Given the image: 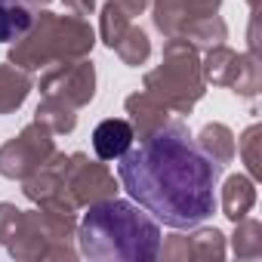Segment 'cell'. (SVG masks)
<instances>
[{"label":"cell","mask_w":262,"mask_h":262,"mask_svg":"<svg viewBox=\"0 0 262 262\" xmlns=\"http://www.w3.org/2000/svg\"><path fill=\"white\" fill-rule=\"evenodd\" d=\"M247 4H250V7H253V10H256V0H247Z\"/></svg>","instance_id":"cell-29"},{"label":"cell","mask_w":262,"mask_h":262,"mask_svg":"<svg viewBox=\"0 0 262 262\" xmlns=\"http://www.w3.org/2000/svg\"><path fill=\"white\" fill-rule=\"evenodd\" d=\"M28 4H31L34 10H40V7H47V4H50V0H28Z\"/></svg>","instance_id":"cell-28"},{"label":"cell","mask_w":262,"mask_h":262,"mask_svg":"<svg viewBox=\"0 0 262 262\" xmlns=\"http://www.w3.org/2000/svg\"><path fill=\"white\" fill-rule=\"evenodd\" d=\"M133 25V19H129L123 10H120V4L117 0H108V4L102 7V19H99V37H102V43L108 47V50H114L117 47V40L126 34V28Z\"/></svg>","instance_id":"cell-22"},{"label":"cell","mask_w":262,"mask_h":262,"mask_svg":"<svg viewBox=\"0 0 262 262\" xmlns=\"http://www.w3.org/2000/svg\"><path fill=\"white\" fill-rule=\"evenodd\" d=\"M237 231L231 237V250L237 259H259L262 256V225L259 219H237Z\"/></svg>","instance_id":"cell-20"},{"label":"cell","mask_w":262,"mask_h":262,"mask_svg":"<svg viewBox=\"0 0 262 262\" xmlns=\"http://www.w3.org/2000/svg\"><path fill=\"white\" fill-rule=\"evenodd\" d=\"M204 86L207 83L201 77L198 50L188 40H182V37L167 40L161 65L145 74V90L158 102H164L170 111H176V114H191V108L207 93Z\"/></svg>","instance_id":"cell-4"},{"label":"cell","mask_w":262,"mask_h":262,"mask_svg":"<svg viewBox=\"0 0 262 262\" xmlns=\"http://www.w3.org/2000/svg\"><path fill=\"white\" fill-rule=\"evenodd\" d=\"M219 170L182 120L161 123L117 158L123 191L170 228H194L213 216Z\"/></svg>","instance_id":"cell-1"},{"label":"cell","mask_w":262,"mask_h":262,"mask_svg":"<svg viewBox=\"0 0 262 262\" xmlns=\"http://www.w3.org/2000/svg\"><path fill=\"white\" fill-rule=\"evenodd\" d=\"M133 126L126 117H105L96 129H93V151L99 161H117L129 145H133Z\"/></svg>","instance_id":"cell-13"},{"label":"cell","mask_w":262,"mask_h":262,"mask_svg":"<svg viewBox=\"0 0 262 262\" xmlns=\"http://www.w3.org/2000/svg\"><path fill=\"white\" fill-rule=\"evenodd\" d=\"M31 93V74L16 68L13 62L0 65V114L16 111Z\"/></svg>","instance_id":"cell-17"},{"label":"cell","mask_w":262,"mask_h":262,"mask_svg":"<svg viewBox=\"0 0 262 262\" xmlns=\"http://www.w3.org/2000/svg\"><path fill=\"white\" fill-rule=\"evenodd\" d=\"M74 241L77 253L96 262H151L164 237L148 213L114 194L86 207Z\"/></svg>","instance_id":"cell-2"},{"label":"cell","mask_w":262,"mask_h":262,"mask_svg":"<svg viewBox=\"0 0 262 262\" xmlns=\"http://www.w3.org/2000/svg\"><path fill=\"white\" fill-rule=\"evenodd\" d=\"M65 185L77 207H90V204H99V201L117 194V182H114L111 170L105 167V161H90L83 151L68 155Z\"/></svg>","instance_id":"cell-9"},{"label":"cell","mask_w":262,"mask_h":262,"mask_svg":"<svg viewBox=\"0 0 262 262\" xmlns=\"http://www.w3.org/2000/svg\"><path fill=\"white\" fill-rule=\"evenodd\" d=\"M65 164H68V155L56 151L40 170H34L28 179H22V191H25L28 201H34L43 210L74 216L80 207L74 204V198H71V191L65 185Z\"/></svg>","instance_id":"cell-8"},{"label":"cell","mask_w":262,"mask_h":262,"mask_svg":"<svg viewBox=\"0 0 262 262\" xmlns=\"http://www.w3.org/2000/svg\"><path fill=\"white\" fill-rule=\"evenodd\" d=\"M40 96L56 99V102H62L74 111L90 105L93 96H96V65L90 59L50 65L47 74L40 77Z\"/></svg>","instance_id":"cell-7"},{"label":"cell","mask_w":262,"mask_h":262,"mask_svg":"<svg viewBox=\"0 0 262 262\" xmlns=\"http://www.w3.org/2000/svg\"><path fill=\"white\" fill-rule=\"evenodd\" d=\"M225 37H228V28H225V22H222L219 16H207V19L194 22L182 40H188L194 50H210V47H219V43H225Z\"/></svg>","instance_id":"cell-23"},{"label":"cell","mask_w":262,"mask_h":262,"mask_svg":"<svg viewBox=\"0 0 262 262\" xmlns=\"http://www.w3.org/2000/svg\"><path fill=\"white\" fill-rule=\"evenodd\" d=\"M194 142H198V148H201V151H204V155L216 164V167L231 164V161H234V155H237L234 133H231V129H228L225 123H207Z\"/></svg>","instance_id":"cell-14"},{"label":"cell","mask_w":262,"mask_h":262,"mask_svg":"<svg viewBox=\"0 0 262 262\" xmlns=\"http://www.w3.org/2000/svg\"><path fill=\"white\" fill-rule=\"evenodd\" d=\"M256 207V185L250 176H228L222 185V213L237 222Z\"/></svg>","instance_id":"cell-16"},{"label":"cell","mask_w":262,"mask_h":262,"mask_svg":"<svg viewBox=\"0 0 262 262\" xmlns=\"http://www.w3.org/2000/svg\"><path fill=\"white\" fill-rule=\"evenodd\" d=\"M19 207L16 204H0V247H4L7 241H10V234H13V228H16V222H19Z\"/></svg>","instance_id":"cell-26"},{"label":"cell","mask_w":262,"mask_h":262,"mask_svg":"<svg viewBox=\"0 0 262 262\" xmlns=\"http://www.w3.org/2000/svg\"><path fill=\"white\" fill-rule=\"evenodd\" d=\"M237 148H241V155H244V164H247L250 176L259 179V176H262V164H259V126H256V123L247 126V133L241 136Z\"/></svg>","instance_id":"cell-25"},{"label":"cell","mask_w":262,"mask_h":262,"mask_svg":"<svg viewBox=\"0 0 262 262\" xmlns=\"http://www.w3.org/2000/svg\"><path fill=\"white\" fill-rule=\"evenodd\" d=\"M158 256L164 259H225V234L219 228H198L191 234H173L167 237V244L161 241V250Z\"/></svg>","instance_id":"cell-11"},{"label":"cell","mask_w":262,"mask_h":262,"mask_svg":"<svg viewBox=\"0 0 262 262\" xmlns=\"http://www.w3.org/2000/svg\"><path fill=\"white\" fill-rule=\"evenodd\" d=\"M222 7V0H155V28L173 40L185 37L188 28L207 16H216Z\"/></svg>","instance_id":"cell-10"},{"label":"cell","mask_w":262,"mask_h":262,"mask_svg":"<svg viewBox=\"0 0 262 262\" xmlns=\"http://www.w3.org/2000/svg\"><path fill=\"white\" fill-rule=\"evenodd\" d=\"M96 43V31L83 16H56L50 10L34 13L31 28L13 40V50L7 56V62H13L22 71H40L50 65H62V62H77L86 59L90 50Z\"/></svg>","instance_id":"cell-3"},{"label":"cell","mask_w":262,"mask_h":262,"mask_svg":"<svg viewBox=\"0 0 262 262\" xmlns=\"http://www.w3.org/2000/svg\"><path fill=\"white\" fill-rule=\"evenodd\" d=\"M53 129L43 126L40 120H31L19 136H13L10 142L0 145V176L4 179H28L34 170H40L53 155H56V142H53Z\"/></svg>","instance_id":"cell-6"},{"label":"cell","mask_w":262,"mask_h":262,"mask_svg":"<svg viewBox=\"0 0 262 262\" xmlns=\"http://www.w3.org/2000/svg\"><path fill=\"white\" fill-rule=\"evenodd\" d=\"M237 56H241V53L228 50L225 43L204 50V62H201V77H204V83H213V86H231L234 71H237Z\"/></svg>","instance_id":"cell-15"},{"label":"cell","mask_w":262,"mask_h":262,"mask_svg":"<svg viewBox=\"0 0 262 262\" xmlns=\"http://www.w3.org/2000/svg\"><path fill=\"white\" fill-rule=\"evenodd\" d=\"M77 222L68 213L53 210H22L19 222L4 244L13 259H74Z\"/></svg>","instance_id":"cell-5"},{"label":"cell","mask_w":262,"mask_h":262,"mask_svg":"<svg viewBox=\"0 0 262 262\" xmlns=\"http://www.w3.org/2000/svg\"><path fill=\"white\" fill-rule=\"evenodd\" d=\"M259 80H262V74H259V59L256 56H237V71H234V80H231V90L237 93V96H256L259 93Z\"/></svg>","instance_id":"cell-24"},{"label":"cell","mask_w":262,"mask_h":262,"mask_svg":"<svg viewBox=\"0 0 262 262\" xmlns=\"http://www.w3.org/2000/svg\"><path fill=\"white\" fill-rule=\"evenodd\" d=\"M114 53L120 56V62H123V65L139 68V65H145V62H148V56H151V40H148V34H145L142 28L129 25V28H126V34L117 40Z\"/></svg>","instance_id":"cell-19"},{"label":"cell","mask_w":262,"mask_h":262,"mask_svg":"<svg viewBox=\"0 0 262 262\" xmlns=\"http://www.w3.org/2000/svg\"><path fill=\"white\" fill-rule=\"evenodd\" d=\"M123 108H126V114H129L126 120H129V126H133V136H139V139L148 136V133H155L161 123L170 120V108H167L164 102H158L148 90L126 96Z\"/></svg>","instance_id":"cell-12"},{"label":"cell","mask_w":262,"mask_h":262,"mask_svg":"<svg viewBox=\"0 0 262 262\" xmlns=\"http://www.w3.org/2000/svg\"><path fill=\"white\" fill-rule=\"evenodd\" d=\"M34 22V7L28 0H0V43L19 40Z\"/></svg>","instance_id":"cell-18"},{"label":"cell","mask_w":262,"mask_h":262,"mask_svg":"<svg viewBox=\"0 0 262 262\" xmlns=\"http://www.w3.org/2000/svg\"><path fill=\"white\" fill-rule=\"evenodd\" d=\"M65 4V10L71 13V16H93V10H96V0H62Z\"/></svg>","instance_id":"cell-27"},{"label":"cell","mask_w":262,"mask_h":262,"mask_svg":"<svg viewBox=\"0 0 262 262\" xmlns=\"http://www.w3.org/2000/svg\"><path fill=\"white\" fill-rule=\"evenodd\" d=\"M34 120H40L43 126H50L53 133H65V136L74 133V126H77L74 108H68V105H62L56 99H43L37 105V111H34Z\"/></svg>","instance_id":"cell-21"}]
</instances>
